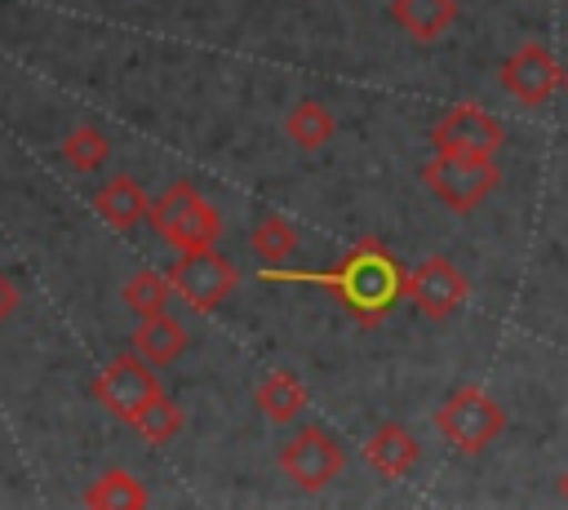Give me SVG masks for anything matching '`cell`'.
<instances>
[{"label":"cell","instance_id":"cell-14","mask_svg":"<svg viewBox=\"0 0 568 510\" xmlns=\"http://www.w3.org/2000/svg\"><path fill=\"white\" fill-rule=\"evenodd\" d=\"M253 404L262 408V417L266 421H297L302 417V408H306V386L297 381V373H266L262 381H257V390H253Z\"/></svg>","mask_w":568,"mask_h":510},{"label":"cell","instance_id":"cell-13","mask_svg":"<svg viewBox=\"0 0 568 510\" xmlns=\"http://www.w3.org/2000/svg\"><path fill=\"white\" fill-rule=\"evenodd\" d=\"M390 18L422 44L439 40L457 22V0H390Z\"/></svg>","mask_w":568,"mask_h":510},{"label":"cell","instance_id":"cell-15","mask_svg":"<svg viewBox=\"0 0 568 510\" xmlns=\"http://www.w3.org/2000/svg\"><path fill=\"white\" fill-rule=\"evenodd\" d=\"M146 501H151V497H146L142 479H133V475L120 470V466L102 470V475L84 488V506H89V510H142Z\"/></svg>","mask_w":568,"mask_h":510},{"label":"cell","instance_id":"cell-20","mask_svg":"<svg viewBox=\"0 0 568 510\" xmlns=\"http://www.w3.org/2000/svg\"><path fill=\"white\" fill-rule=\"evenodd\" d=\"M248 244H253V253H257L262 262L280 266V262H288V257L297 253V231H293V222H284V217L271 213V217H262V222L253 226Z\"/></svg>","mask_w":568,"mask_h":510},{"label":"cell","instance_id":"cell-23","mask_svg":"<svg viewBox=\"0 0 568 510\" xmlns=\"http://www.w3.org/2000/svg\"><path fill=\"white\" fill-rule=\"evenodd\" d=\"M559 497H564V501H568V470H564V475H559Z\"/></svg>","mask_w":568,"mask_h":510},{"label":"cell","instance_id":"cell-8","mask_svg":"<svg viewBox=\"0 0 568 510\" xmlns=\"http://www.w3.org/2000/svg\"><path fill=\"white\" fill-rule=\"evenodd\" d=\"M506 142L501 120L475 102H457L430 124V146L435 151H457V155H497Z\"/></svg>","mask_w":568,"mask_h":510},{"label":"cell","instance_id":"cell-17","mask_svg":"<svg viewBox=\"0 0 568 510\" xmlns=\"http://www.w3.org/2000/svg\"><path fill=\"white\" fill-rule=\"evenodd\" d=\"M173 279L169 271H133L120 288V302L138 315V319H151V315H169V302H173Z\"/></svg>","mask_w":568,"mask_h":510},{"label":"cell","instance_id":"cell-9","mask_svg":"<svg viewBox=\"0 0 568 510\" xmlns=\"http://www.w3.org/2000/svg\"><path fill=\"white\" fill-rule=\"evenodd\" d=\"M564 67L555 62V53L546 49V44H537V40H528V44H519L506 62H501V89L515 98V102H524V106H541V102H550L559 89H564Z\"/></svg>","mask_w":568,"mask_h":510},{"label":"cell","instance_id":"cell-7","mask_svg":"<svg viewBox=\"0 0 568 510\" xmlns=\"http://www.w3.org/2000/svg\"><path fill=\"white\" fill-rule=\"evenodd\" d=\"M346 466L342 443L324 430V426H302L284 448H280V470L302 488V492H320L328 488Z\"/></svg>","mask_w":568,"mask_h":510},{"label":"cell","instance_id":"cell-3","mask_svg":"<svg viewBox=\"0 0 568 510\" xmlns=\"http://www.w3.org/2000/svg\"><path fill=\"white\" fill-rule=\"evenodd\" d=\"M426 191L448 208V213H475L501 182V169L493 155H457V151H435V160L422 164Z\"/></svg>","mask_w":568,"mask_h":510},{"label":"cell","instance_id":"cell-6","mask_svg":"<svg viewBox=\"0 0 568 510\" xmlns=\"http://www.w3.org/2000/svg\"><path fill=\"white\" fill-rule=\"evenodd\" d=\"M169 279H173L178 297H182L191 310L209 315V310H217V306L235 293L240 271H235V262L222 257L217 248H200V253H178V262L169 266Z\"/></svg>","mask_w":568,"mask_h":510},{"label":"cell","instance_id":"cell-21","mask_svg":"<svg viewBox=\"0 0 568 510\" xmlns=\"http://www.w3.org/2000/svg\"><path fill=\"white\" fill-rule=\"evenodd\" d=\"M129 426H133L146 443H155V448H160V443H169V439L182 430V408H178L169 395H160V399H155V404H146Z\"/></svg>","mask_w":568,"mask_h":510},{"label":"cell","instance_id":"cell-11","mask_svg":"<svg viewBox=\"0 0 568 510\" xmlns=\"http://www.w3.org/2000/svg\"><path fill=\"white\" fill-rule=\"evenodd\" d=\"M364 461H368L377 475H386V479H404V475L422 461V443L413 439L408 426L382 421V426L364 439Z\"/></svg>","mask_w":568,"mask_h":510},{"label":"cell","instance_id":"cell-1","mask_svg":"<svg viewBox=\"0 0 568 510\" xmlns=\"http://www.w3.org/2000/svg\"><path fill=\"white\" fill-rule=\"evenodd\" d=\"M302 279H311V284H324V288H333L337 293V302L355 315V324H364V328H377L390 310H395V302L404 297V284H408V271L399 266V257L382 244V239H373V235H364L333 271H320V275H302Z\"/></svg>","mask_w":568,"mask_h":510},{"label":"cell","instance_id":"cell-10","mask_svg":"<svg viewBox=\"0 0 568 510\" xmlns=\"http://www.w3.org/2000/svg\"><path fill=\"white\" fill-rule=\"evenodd\" d=\"M404 297H408L426 319L439 324V319H448V315H457V310L466 306L470 284H466V275H462L448 257H426V262H417V266L408 271Z\"/></svg>","mask_w":568,"mask_h":510},{"label":"cell","instance_id":"cell-2","mask_svg":"<svg viewBox=\"0 0 568 510\" xmlns=\"http://www.w3.org/2000/svg\"><path fill=\"white\" fill-rule=\"evenodd\" d=\"M146 222H151V231H155L169 248H178V253L213 248L217 235H222V213H217L191 182L164 186V191L151 200Z\"/></svg>","mask_w":568,"mask_h":510},{"label":"cell","instance_id":"cell-4","mask_svg":"<svg viewBox=\"0 0 568 510\" xmlns=\"http://www.w3.org/2000/svg\"><path fill=\"white\" fill-rule=\"evenodd\" d=\"M435 430L457 448V452H484L501 430H506V408L479 390V386H457L439 408H435Z\"/></svg>","mask_w":568,"mask_h":510},{"label":"cell","instance_id":"cell-24","mask_svg":"<svg viewBox=\"0 0 568 510\" xmlns=\"http://www.w3.org/2000/svg\"><path fill=\"white\" fill-rule=\"evenodd\" d=\"M564 89H568V75H564Z\"/></svg>","mask_w":568,"mask_h":510},{"label":"cell","instance_id":"cell-5","mask_svg":"<svg viewBox=\"0 0 568 510\" xmlns=\"http://www.w3.org/2000/svg\"><path fill=\"white\" fill-rule=\"evenodd\" d=\"M164 390H160V377L151 373V359H142L138 350L133 355H115L98 377H93V399L115 417V421H133L146 404H155Z\"/></svg>","mask_w":568,"mask_h":510},{"label":"cell","instance_id":"cell-22","mask_svg":"<svg viewBox=\"0 0 568 510\" xmlns=\"http://www.w3.org/2000/svg\"><path fill=\"white\" fill-rule=\"evenodd\" d=\"M13 310H18V288H13V279L0 271V324H4Z\"/></svg>","mask_w":568,"mask_h":510},{"label":"cell","instance_id":"cell-12","mask_svg":"<svg viewBox=\"0 0 568 510\" xmlns=\"http://www.w3.org/2000/svg\"><path fill=\"white\" fill-rule=\"evenodd\" d=\"M93 213H98L106 226L129 231V226H138V222L151 213V200H146V191H142L129 173H120V177H111L106 186L93 191Z\"/></svg>","mask_w":568,"mask_h":510},{"label":"cell","instance_id":"cell-18","mask_svg":"<svg viewBox=\"0 0 568 510\" xmlns=\"http://www.w3.org/2000/svg\"><path fill=\"white\" fill-rule=\"evenodd\" d=\"M284 133L302 146V151H320V146H328L333 142V133H337V120H333V111L324 106V102H315V98H302L293 111H288V120H284Z\"/></svg>","mask_w":568,"mask_h":510},{"label":"cell","instance_id":"cell-16","mask_svg":"<svg viewBox=\"0 0 568 510\" xmlns=\"http://www.w3.org/2000/svg\"><path fill=\"white\" fill-rule=\"evenodd\" d=\"M186 328L173 319V315H151V319H138V333H133V350L151 364H173L182 350H186Z\"/></svg>","mask_w":568,"mask_h":510},{"label":"cell","instance_id":"cell-19","mask_svg":"<svg viewBox=\"0 0 568 510\" xmlns=\"http://www.w3.org/2000/svg\"><path fill=\"white\" fill-rule=\"evenodd\" d=\"M111 155V142L102 137V129L93 124H75L67 137H62V160L75 169V173H98Z\"/></svg>","mask_w":568,"mask_h":510}]
</instances>
